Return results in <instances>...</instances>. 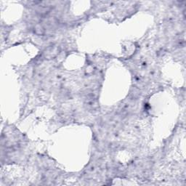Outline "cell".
Masks as SVG:
<instances>
[{
  "label": "cell",
  "mask_w": 186,
  "mask_h": 186,
  "mask_svg": "<svg viewBox=\"0 0 186 186\" xmlns=\"http://www.w3.org/2000/svg\"><path fill=\"white\" fill-rule=\"evenodd\" d=\"M57 54H58V47H57L56 46H52L47 50L46 52H45V57L52 58V57L57 56Z\"/></svg>",
  "instance_id": "1"
},
{
  "label": "cell",
  "mask_w": 186,
  "mask_h": 186,
  "mask_svg": "<svg viewBox=\"0 0 186 186\" xmlns=\"http://www.w3.org/2000/svg\"><path fill=\"white\" fill-rule=\"evenodd\" d=\"M34 32L37 35H43L45 34V28H44L43 25H41V24L36 25V26L34 27Z\"/></svg>",
  "instance_id": "2"
}]
</instances>
